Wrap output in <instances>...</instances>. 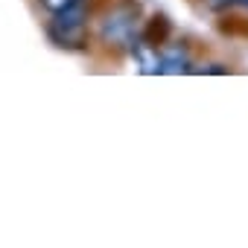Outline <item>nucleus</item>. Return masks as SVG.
Masks as SVG:
<instances>
[{
    "label": "nucleus",
    "instance_id": "obj_1",
    "mask_svg": "<svg viewBox=\"0 0 248 248\" xmlns=\"http://www.w3.org/2000/svg\"><path fill=\"white\" fill-rule=\"evenodd\" d=\"M138 18H140L138 0H120V3H114L102 18V30H99L102 44H108L114 50L132 47L135 35H138Z\"/></svg>",
    "mask_w": 248,
    "mask_h": 248
},
{
    "label": "nucleus",
    "instance_id": "obj_2",
    "mask_svg": "<svg viewBox=\"0 0 248 248\" xmlns=\"http://www.w3.org/2000/svg\"><path fill=\"white\" fill-rule=\"evenodd\" d=\"M47 35L59 47H70V50L85 47V41H88V6H85V0H79V3H73L62 12H53Z\"/></svg>",
    "mask_w": 248,
    "mask_h": 248
},
{
    "label": "nucleus",
    "instance_id": "obj_3",
    "mask_svg": "<svg viewBox=\"0 0 248 248\" xmlns=\"http://www.w3.org/2000/svg\"><path fill=\"white\" fill-rule=\"evenodd\" d=\"M190 70V59L184 53H170V56H161V73H187Z\"/></svg>",
    "mask_w": 248,
    "mask_h": 248
},
{
    "label": "nucleus",
    "instance_id": "obj_4",
    "mask_svg": "<svg viewBox=\"0 0 248 248\" xmlns=\"http://www.w3.org/2000/svg\"><path fill=\"white\" fill-rule=\"evenodd\" d=\"M38 3H41L47 12H62V9H67V6H73V3H79V0H38Z\"/></svg>",
    "mask_w": 248,
    "mask_h": 248
}]
</instances>
